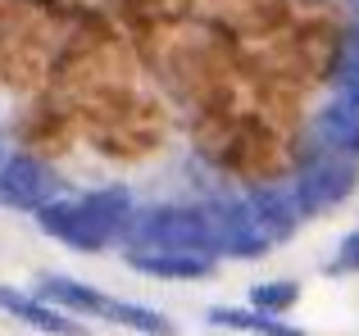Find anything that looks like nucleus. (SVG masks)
Instances as JSON below:
<instances>
[{"mask_svg": "<svg viewBox=\"0 0 359 336\" xmlns=\"http://www.w3.org/2000/svg\"><path fill=\"white\" fill-rule=\"evenodd\" d=\"M0 304H5L14 318H23L27 328H36V332H50V336H87V328H82L78 318H69V314L50 309L46 300H32V295H23V291L0 286Z\"/></svg>", "mask_w": 359, "mask_h": 336, "instance_id": "obj_9", "label": "nucleus"}, {"mask_svg": "<svg viewBox=\"0 0 359 336\" xmlns=\"http://www.w3.org/2000/svg\"><path fill=\"white\" fill-rule=\"evenodd\" d=\"M128 268L150 277H177V282H191V277H205L214 268V259L205 255H187V250H159V246H137L128 250Z\"/></svg>", "mask_w": 359, "mask_h": 336, "instance_id": "obj_7", "label": "nucleus"}, {"mask_svg": "<svg viewBox=\"0 0 359 336\" xmlns=\"http://www.w3.org/2000/svg\"><path fill=\"white\" fill-rule=\"evenodd\" d=\"M132 218V195L109 186V191H91L82 200H46L36 209V223H41L50 237H60L64 246L73 250H105L109 241H118L128 232Z\"/></svg>", "mask_w": 359, "mask_h": 336, "instance_id": "obj_1", "label": "nucleus"}, {"mask_svg": "<svg viewBox=\"0 0 359 336\" xmlns=\"http://www.w3.org/2000/svg\"><path fill=\"white\" fill-rule=\"evenodd\" d=\"M250 204H255V214H259V223L269 227V237L273 241H282V237H291V232L300 227V218H305V204H300V195H296V186H264V191H250Z\"/></svg>", "mask_w": 359, "mask_h": 336, "instance_id": "obj_8", "label": "nucleus"}, {"mask_svg": "<svg viewBox=\"0 0 359 336\" xmlns=\"http://www.w3.org/2000/svg\"><path fill=\"white\" fill-rule=\"evenodd\" d=\"M337 82H341L346 100L359 105V27L346 36V50H341V59H337Z\"/></svg>", "mask_w": 359, "mask_h": 336, "instance_id": "obj_13", "label": "nucleus"}, {"mask_svg": "<svg viewBox=\"0 0 359 336\" xmlns=\"http://www.w3.org/2000/svg\"><path fill=\"white\" fill-rule=\"evenodd\" d=\"M318 132L323 146L337 155H359V105L355 100H337L318 114Z\"/></svg>", "mask_w": 359, "mask_h": 336, "instance_id": "obj_10", "label": "nucleus"}, {"mask_svg": "<svg viewBox=\"0 0 359 336\" xmlns=\"http://www.w3.org/2000/svg\"><path fill=\"white\" fill-rule=\"evenodd\" d=\"M351 186H355V168L341 164V160H309L305 173L296 177V195H300V204H305L309 214L346 200Z\"/></svg>", "mask_w": 359, "mask_h": 336, "instance_id": "obj_6", "label": "nucleus"}, {"mask_svg": "<svg viewBox=\"0 0 359 336\" xmlns=\"http://www.w3.org/2000/svg\"><path fill=\"white\" fill-rule=\"evenodd\" d=\"M205 209H210V223H214V232H219V250H228V255L259 259L264 250L273 246L269 227L259 223V214H255L250 200H214V204H205Z\"/></svg>", "mask_w": 359, "mask_h": 336, "instance_id": "obj_4", "label": "nucleus"}, {"mask_svg": "<svg viewBox=\"0 0 359 336\" xmlns=\"http://www.w3.org/2000/svg\"><path fill=\"white\" fill-rule=\"evenodd\" d=\"M210 323L237 328V332H259V336H305L291 323H282L278 314H264V309H210Z\"/></svg>", "mask_w": 359, "mask_h": 336, "instance_id": "obj_11", "label": "nucleus"}, {"mask_svg": "<svg viewBox=\"0 0 359 336\" xmlns=\"http://www.w3.org/2000/svg\"><path fill=\"white\" fill-rule=\"evenodd\" d=\"M41 300L46 304H60L69 314H100V318H114L123 328H137V332H150V336H173V323L155 309H141V304H128V300H109V295L91 291L82 282H69V277H46L41 282Z\"/></svg>", "mask_w": 359, "mask_h": 336, "instance_id": "obj_3", "label": "nucleus"}, {"mask_svg": "<svg viewBox=\"0 0 359 336\" xmlns=\"http://www.w3.org/2000/svg\"><path fill=\"white\" fill-rule=\"evenodd\" d=\"M300 286L296 282H269V286H255L250 295V309H264V314H287L296 304Z\"/></svg>", "mask_w": 359, "mask_h": 336, "instance_id": "obj_12", "label": "nucleus"}, {"mask_svg": "<svg viewBox=\"0 0 359 336\" xmlns=\"http://www.w3.org/2000/svg\"><path fill=\"white\" fill-rule=\"evenodd\" d=\"M55 191H60V177L32 155H14L0 164V204H9V209L36 214L46 200H55Z\"/></svg>", "mask_w": 359, "mask_h": 336, "instance_id": "obj_5", "label": "nucleus"}, {"mask_svg": "<svg viewBox=\"0 0 359 336\" xmlns=\"http://www.w3.org/2000/svg\"><path fill=\"white\" fill-rule=\"evenodd\" d=\"M132 246H159V250H187V255H219V232L210 223V209H177V204H155V209H132L128 232Z\"/></svg>", "mask_w": 359, "mask_h": 336, "instance_id": "obj_2", "label": "nucleus"}, {"mask_svg": "<svg viewBox=\"0 0 359 336\" xmlns=\"http://www.w3.org/2000/svg\"><path fill=\"white\" fill-rule=\"evenodd\" d=\"M337 273H359V232H351V237L341 241V255H337Z\"/></svg>", "mask_w": 359, "mask_h": 336, "instance_id": "obj_14", "label": "nucleus"}]
</instances>
